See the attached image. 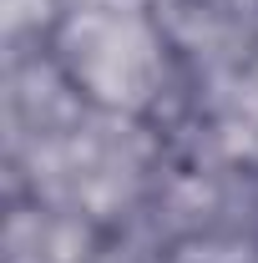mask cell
I'll list each match as a JSON object with an SVG mask.
<instances>
[{"label": "cell", "mask_w": 258, "mask_h": 263, "mask_svg": "<svg viewBox=\"0 0 258 263\" xmlns=\"http://www.w3.org/2000/svg\"><path fill=\"white\" fill-rule=\"evenodd\" d=\"M46 51L91 111L127 122L157 117L182 61L157 0H66Z\"/></svg>", "instance_id": "cell-1"}]
</instances>
